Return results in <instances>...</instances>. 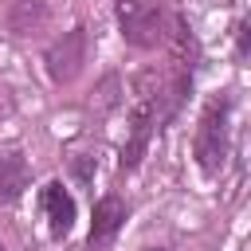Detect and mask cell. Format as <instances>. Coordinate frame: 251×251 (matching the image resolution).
<instances>
[{
    "instance_id": "obj_1",
    "label": "cell",
    "mask_w": 251,
    "mask_h": 251,
    "mask_svg": "<svg viewBox=\"0 0 251 251\" xmlns=\"http://www.w3.org/2000/svg\"><path fill=\"white\" fill-rule=\"evenodd\" d=\"M227 110L231 102L220 94L212 98L204 110H200V122H196V137H192V157L200 165L204 176H216L227 161Z\"/></svg>"
},
{
    "instance_id": "obj_2",
    "label": "cell",
    "mask_w": 251,
    "mask_h": 251,
    "mask_svg": "<svg viewBox=\"0 0 251 251\" xmlns=\"http://www.w3.org/2000/svg\"><path fill=\"white\" fill-rule=\"evenodd\" d=\"M122 39L149 51L165 43V0H114Z\"/></svg>"
},
{
    "instance_id": "obj_3",
    "label": "cell",
    "mask_w": 251,
    "mask_h": 251,
    "mask_svg": "<svg viewBox=\"0 0 251 251\" xmlns=\"http://www.w3.org/2000/svg\"><path fill=\"white\" fill-rule=\"evenodd\" d=\"M43 63H47L51 82H59V86L75 82V78L82 75V63H86V27H71V31H63V35L47 47Z\"/></svg>"
},
{
    "instance_id": "obj_4",
    "label": "cell",
    "mask_w": 251,
    "mask_h": 251,
    "mask_svg": "<svg viewBox=\"0 0 251 251\" xmlns=\"http://www.w3.org/2000/svg\"><path fill=\"white\" fill-rule=\"evenodd\" d=\"M153 126H157V102L149 90H141V98L129 110V137L122 145V169H137V161L145 157V145L153 137Z\"/></svg>"
},
{
    "instance_id": "obj_5",
    "label": "cell",
    "mask_w": 251,
    "mask_h": 251,
    "mask_svg": "<svg viewBox=\"0 0 251 251\" xmlns=\"http://www.w3.org/2000/svg\"><path fill=\"white\" fill-rule=\"evenodd\" d=\"M4 24L12 35H39L51 24V8H47V0H8Z\"/></svg>"
},
{
    "instance_id": "obj_6",
    "label": "cell",
    "mask_w": 251,
    "mask_h": 251,
    "mask_svg": "<svg viewBox=\"0 0 251 251\" xmlns=\"http://www.w3.org/2000/svg\"><path fill=\"white\" fill-rule=\"evenodd\" d=\"M122 224H126V204H122V196H102V200L94 204V220H90V251H102V247L118 235Z\"/></svg>"
},
{
    "instance_id": "obj_7",
    "label": "cell",
    "mask_w": 251,
    "mask_h": 251,
    "mask_svg": "<svg viewBox=\"0 0 251 251\" xmlns=\"http://www.w3.org/2000/svg\"><path fill=\"white\" fill-rule=\"evenodd\" d=\"M39 204H43V216H47L51 235H67V231L75 227V200H71V192H67L59 180H51V184L43 188Z\"/></svg>"
},
{
    "instance_id": "obj_8",
    "label": "cell",
    "mask_w": 251,
    "mask_h": 251,
    "mask_svg": "<svg viewBox=\"0 0 251 251\" xmlns=\"http://www.w3.org/2000/svg\"><path fill=\"white\" fill-rule=\"evenodd\" d=\"M27 157L20 149H4L0 153V204L20 200V192L27 188Z\"/></svg>"
},
{
    "instance_id": "obj_9",
    "label": "cell",
    "mask_w": 251,
    "mask_h": 251,
    "mask_svg": "<svg viewBox=\"0 0 251 251\" xmlns=\"http://www.w3.org/2000/svg\"><path fill=\"white\" fill-rule=\"evenodd\" d=\"M235 43H239V55H247V59H251V16H243V20H239Z\"/></svg>"
},
{
    "instance_id": "obj_10",
    "label": "cell",
    "mask_w": 251,
    "mask_h": 251,
    "mask_svg": "<svg viewBox=\"0 0 251 251\" xmlns=\"http://www.w3.org/2000/svg\"><path fill=\"white\" fill-rule=\"evenodd\" d=\"M149 251H161V247H149Z\"/></svg>"
},
{
    "instance_id": "obj_11",
    "label": "cell",
    "mask_w": 251,
    "mask_h": 251,
    "mask_svg": "<svg viewBox=\"0 0 251 251\" xmlns=\"http://www.w3.org/2000/svg\"><path fill=\"white\" fill-rule=\"evenodd\" d=\"M0 251H4V243H0Z\"/></svg>"
}]
</instances>
